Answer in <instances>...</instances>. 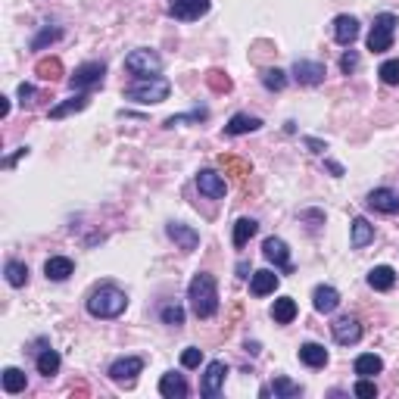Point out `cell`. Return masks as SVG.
Wrapping results in <instances>:
<instances>
[{
	"instance_id": "obj_40",
	"label": "cell",
	"mask_w": 399,
	"mask_h": 399,
	"mask_svg": "<svg viewBox=\"0 0 399 399\" xmlns=\"http://www.w3.org/2000/svg\"><path fill=\"white\" fill-rule=\"evenodd\" d=\"M59 38H63V31H59V29H44L41 35H38L35 41H31V50H41V47H47V44L59 41Z\"/></svg>"
},
{
	"instance_id": "obj_1",
	"label": "cell",
	"mask_w": 399,
	"mask_h": 399,
	"mask_svg": "<svg viewBox=\"0 0 399 399\" xmlns=\"http://www.w3.org/2000/svg\"><path fill=\"white\" fill-rule=\"evenodd\" d=\"M188 299H190V309H194L197 318H212L218 312V284L212 275L200 271V275L190 278L188 284Z\"/></svg>"
},
{
	"instance_id": "obj_45",
	"label": "cell",
	"mask_w": 399,
	"mask_h": 399,
	"mask_svg": "<svg viewBox=\"0 0 399 399\" xmlns=\"http://www.w3.org/2000/svg\"><path fill=\"white\" fill-rule=\"evenodd\" d=\"M306 147H312V153H324V150H328L322 141H315V137H306Z\"/></svg>"
},
{
	"instance_id": "obj_2",
	"label": "cell",
	"mask_w": 399,
	"mask_h": 399,
	"mask_svg": "<svg viewBox=\"0 0 399 399\" xmlns=\"http://www.w3.org/2000/svg\"><path fill=\"white\" fill-rule=\"evenodd\" d=\"M125 309H128V296L116 284H100L88 296V312L94 318H119Z\"/></svg>"
},
{
	"instance_id": "obj_31",
	"label": "cell",
	"mask_w": 399,
	"mask_h": 399,
	"mask_svg": "<svg viewBox=\"0 0 399 399\" xmlns=\"http://www.w3.org/2000/svg\"><path fill=\"white\" fill-rule=\"evenodd\" d=\"M3 271H6V284H10V287H25V281H29V265L25 262L10 259Z\"/></svg>"
},
{
	"instance_id": "obj_44",
	"label": "cell",
	"mask_w": 399,
	"mask_h": 399,
	"mask_svg": "<svg viewBox=\"0 0 399 399\" xmlns=\"http://www.w3.org/2000/svg\"><path fill=\"white\" fill-rule=\"evenodd\" d=\"M16 94H19V103H22V106H29L31 103V97H35V88H31V84H19V91H16Z\"/></svg>"
},
{
	"instance_id": "obj_30",
	"label": "cell",
	"mask_w": 399,
	"mask_h": 399,
	"mask_svg": "<svg viewBox=\"0 0 399 399\" xmlns=\"http://www.w3.org/2000/svg\"><path fill=\"white\" fill-rule=\"evenodd\" d=\"M35 72L44 82H59L63 78V63H59V57H44V59H38Z\"/></svg>"
},
{
	"instance_id": "obj_34",
	"label": "cell",
	"mask_w": 399,
	"mask_h": 399,
	"mask_svg": "<svg viewBox=\"0 0 399 399\" xmlns=\"http://www.w3.org/2000/svg\"><path fill=\"white\" fill-rule=\"evenodd\" d=\"M262 84L269 91H284L287 88V75H284L281 69H265L262 72Z\"/></svg>"
},
{
	"instance_id": "obj_17",
	"label": "cell",
	"mask_w": 399,
	"mask_h": 399,
	"mask_svg": "<svg viewBox=\"0 0 399 399\" xmlns=\"http://www.w3.org/2000/svg\"><path fill=\"white\" fill-rule=\"evenodd\" d=\"M275 290H278V275L275 271L259 269V271H253L250 275V294L253 296H269V294H275Z\"/></svg>"
},
{
	"instance_id": "obj_5",
	"label": "cell",
	"mask_w": 399,
	"mask_h": 399,
	"mask_svg": "<svg viewBox=\"0 0 399 399\" xmlns=\"http://www.w3.org/2000/svg\"><path fill=\"white\" fill-rule=\"evenodd\" d=\"M125 69L131 72L135 78H147V75H156L159 69H163V59H159L156 50H131L128 57H125Z\"/></svg>"
},
{
	"instance_id": "obj_16",
	"label": "cell",
	"mask_w": 399,
	"mask_h": 399,
	"mask_svg": "<svg viewBox=\"0 0 399 399\" xmlns=\"http://www.w3.org/2000/svg\"><path fill=\"white\" fill-rule=\"evenodd\" d=\"M159 396H165V399H184L188 396V381H184V375L165 371V375L159 377Z\"/></svg>"
},
{
	"instance_id": "obj_14",
	"label": "cell",
	"mask_w": 399,
	"mask_h": 399,
	"mask_svg": "<svg viewBox=\"0 0 399 399\" xmlns=\"http://www.w3.org/2000/svg\"><path fill=\"white\" fill-rule=\"evenodd\" d=\"M368 206L377 212H384V216H396L399 212V190L393 188H375L368 194Z\"/></svg>"
},
{
	"instance_id": "obj_33",
	"label": "cell",
	"mask_w": 399,
	"mask_h": 399,
	"mask_svg": "<svg viewBox=\"0 0 399 399\" xmlns=\"http://www.w3.org/2000/svg\"><path fill=\"white\" fill-rule=\"evenodd\" d=\"M57 371H59V352L57 349H41V356H38V375L53 377Z\"/></svg>"
},
{
	"instance_id": "obj_37",
	"label": "cell",
	"mask_w": 399,
	"mask_h": 399,
	"mask_svg": "<svg viewBox=\"0 0 399 399\" xmlns=\"http://www.w3.org/2000/svg\"><path fill=\"white\" fill-rule=\"evenodd\" d=\"M209 116L206 110H194V112H184V116H169L165 119V128H175V125H184V122H203Z\"/></svg>"
},
{
	"instance_id": "obj_42",
	"label": "cell",
	"mask_w": 399,
	"mask_h": 399,
	"mask_svg": "<svg viewBox=\"0 0 399 399\" xmlns=\"http://www.w3.org/2000/svg\"><path fill=\"white\" fill-rule=\"evenodd\" d=\"M222 163L228 165V169L234 172L237 178H247V175H250V165H247V163H241V159H234V156H222Z\"/></svg>"
},
{
	"instance_id": "obj_7",
	"label": "cell",
	"mask_w": 399,
	"mask_h": 399,
	"mask_svg": "<svg viewBox=\"0 0 399 399\" xmlns=\"http://www.w3.org/2000/svg\"><path fill=\"white\" fill-rule=\"evenodd\" d=\"M103 75H106V63H100V59H94V63H82L75 72H72L69 88H72V91L97 88V84L103 82Z\"/></svg>"
},
{
	"instance_id": "obj_28",
	"label": "cell",
	"mask_w": 399,
	"mask_h": 399,
	"mask_svg": "<svg viewBox=\"0 0 399 399\" xmlns=\"http://www.w3.org/2000/svg\"><path fill=\"white\" fill-rule=\"evenodd\" d=\"M0 384H3V390H6L10 396H16V393H22V390H25L29 377H25L22 368H3V375H0Z\"/></svg>"
},
{
	"instance_id": "obj_41",
	"label": "cell",
	"mask_w": 399,
	"mask_h": 399,
	"mask_svg": "<svg viewBox=\"0 0 399 399\" xmlns=\"http://www.w3.org/2000/svg\"><path fill=\"white\" fill-rule=\"evenodd\" d=\"M200 362H203V349L188 347L181 352V365H184V368H200Z\"/></svg>"
},
{
	"instance_id": "obj_13",
	"label": "cell",
	"mask_w": 399,
	"mask_h": 399,
	"mask_svg": "<svg viewBox=\"0 0 399 399\" xmlns=\"http://www.w3.org/2000/svg\"><path fill=\"white\" fill-rule=\"evenodd\" d=\"M324 66L322 63H315V59H296L294 63V78L299 84H309V88H315V84H322L324 82Z\"/></svg>"
},
{
	"instance_id": "obj_22",
	"label": "cell",
	"mask_w": 399,
	"mask_h": 399,
	"mask_svg": "<svg viewBox=\"0 0 399 399\" xmlns=\"http://www.w3.org/2000/svg\"><path fill=\"white\" fill-rule=\"evenodd\" d=\"M72 271H75V262H72L69 256H50L47 262H44V275H47V281H66Z\"/></svg>"
},
{
	"instance_id": "obj_47",
	"label": "cell",
	"mask_w": 399,
	"mask_h": 399,
	"mask_svg": "<svg viewBox=\"0 0 399 399\" xmlns=\"http://www.w3.org/2000/svg\"><path fill=\"white\" fill-rule=\"evenodd\" d=\"M328 169H331V172H334V175H337V178H340V175H343V165H337V163H328Z\"/></svg>"
},
{
	"instance_id": "obj_43",
	"label": "cell",
	"mask_w": 399,
	"mask_h": 399,
	"mask_svg": "<svg viewBox=\"0 0 399 399\" xmlns=\"http://www.w3.org/2000/svg\"><path fill=\"white\" fill-rule=\"evenodd\" d=\"M340 69L347 72V75L359 69V53H356V50H347V53H343V57H340Z\"/></svg>"
},
{
	"instance_id": "obj_46",
	"label": "cell",
	"mask_w": 399,
	"mask_h": 399,
	"mask_svg": "<svg viewBox=\"0 0 399 399\" xmlns=\"http://www.w3.org/2000/svg\"><path fill=\"white\" fill-rule=\"evenodd\" d=\"M22 156H29V147H19V150H16V156H10L3 165H6V169H10V165H16V159H22Z\"/></svg>"
},
{
	"instance_id": "obj_36",
	"label": "cell",
	"mask_w": 399,
	"mask_h": 399,
	"mask_svg": "<svg viewBox=\"0 0 399 399\" xmlns=\"http://www.w3.org/2000/svg\"><path fill=\"white\" fill-rule=\"evenodd\" d=\"M377 75H381L384 84H399V59H387V63H381Z\"/></svg>"
},
{
	"instance_id": "obj_9",
	"label": "cell",
	"mask_w": 399,
	"mask_h": 399,
	"mask_svg": "<svg viewBox=\"0 0 399 399\" xmlns=\"http://www.w3.org/2000/svg\"><path fill=\"white\" fill-rule=\"evenodd\" d=\"M225 375H228V365H225V362H209V365H206L203 384H200V393H203L206 399H216L218 393H222Z\"/></svg>"
},
{
	"instance_id": "obj_21",
	"label": "cell",
	"mask_w": 399,
	"mask_h": 399,
	"mask_svg": "<svg viewBox=\"0 0 399 399\" xmlns=\"http://www.w3.org/2000/svg\"><path fill=\"white\" fill-rule=\"evenodd\" d=\"M334 38H337V44H343V47H349L352 41L359 38V19L356 16H337L334 19Z\"/></svg>"
},
{
	"instance_id": "obj_35",
	"label": "cell",
	"mask_w": 399,
	"mask_h": 399,
	"mask_svg": "<svg viewBox=\"0 0 399 399\" xmlns=\"http://www.w3.org/2000/svg\"><path fill=\"white\" fill-rule=\"evenodd\" d=\"M206 84H209L216 94H225V91H231V78L225 75L222 69H212L209 75H206Z\"/></svg>"
},
{
	"instance_id": "obj_23",
	"label": "cell",
	"mask_w": 399,
	"mask_h": 399,
	"mask_svg": "<svg viewBox=\"0 0 399 399\" xmlns=\"http://www.w3.org/2000/svg\"><path fill=\"white\" fill-rule=\"evenodd\" d=\"M88 103H91V97L75 94V97H69V100H63V103H57V106H53V110H50V119H53V122H59V119L72 116V112H82V110H88Z\"/></svg>"
},
{
	"instance_id": "obj_3",
	"label": "cell",
	"mask_w": 399,
	"mask_h": 399,
	"mask_svg": "<svg viewBox=\"0 0 399 399\" xmlns=\"http://www.w3.org/2000/svg\"><path fill=\"white\" fill-rule=\"evenodd\" d=\"M172 84L159 75H147V78H135V84L125 88V100H135V103H163L169 100Z\"/></svg>"
},
{
	"instance_id": "obj_24",
	"label": "cell",
	"mask_w": 399,
	"mask_h": 399,
	"mask_svg": "<svg viewBox=\"0 0 399 399\" xmlns=\"http://www.w3.org/2000/svg\"><path fill=\"white\" fill-rule=\"evenodd\" d=\"M299 362L309 365V368H324L328 365V349L322 343H303L299 347Z\"/></svg>"
},
{
	"instance_id": "obj_4",
	"label": "cell",
	"mask_w": 399,
	"mask_h": 399,
	"mask_svg": "<svg viewBox=\"0 0 399 399\" xmlns=\"http://www.w3.org/2000/svg\"><path fill=\"white\" fill-rule=\"evenodd\" d=\"M393 35H396V16L393 13H381L375 16V25H371L368 35V50L371 53H384L393 47Z\"/></svg>"
},
{
	"instance_id": "obj_26",
	"label": "cell",
	"mask_w": 399,
	"mask_h": 399,
	"mask_svg": "<svg viewBox=\"0 0 399 399\" xmlns=\"http://www.w3.org/2000/svg\"><path fill=\"white\" fill-rule=\"evenodd\" d=\"M368 284H371L375 290H393L396 271L390 269V265H375V269L368 271Z\"/></svg>"
},
{
	"instance_id": "obj_48",
	"label": "cell",
	"mask_w": 399,
	"mask_h": 399,
	"mask_svg": "<svg viewBox=\"0 0 399 399\" xmlns=\"http://www.w3.org/2000/svg\"><path fill=\"white\" fill-rule=\"evenodd\" d=\"M3 100V106H0V112H3V116H10V97H0Z\"/></svg>"
},
{
	"instance_id": "obj_38",
	"label": "cell",
	"mask_w": 399,
	"mask_h": 399,
	"mask_svg": "<svg viewBox=\"0 0 399 399\" xmlns=\"http://www.w3.org/2000/svg\"><path fill=\"white\" fill-rule=\"evenodd\" d=\"M163 322L169 328H181L184 324V309L181 306H163Z\"/></svg>"
},
{
	"instance_id": "obj_19",
	"label": "cell",
	"mask_w": 399,
	"mask_h": 399,
	"mask_svg": "<svg viewBox=\"0 0 399 399\" xmlns=\"http://www.w3.org/2000/svg\"><path fill=\"white\" fill-rule=\"evenodd\" d=\"M312 306H315V312H322V315H331V312L340 306V294H337L334 287H328V284H322V287L312 290Z\"/></svg>"
},
{
	"instance_id": "obj_10",
	"label": "cell",
	"mask_w": 399,
	"mask_h": 399,
	"mask_svg": "<svg viewBox=\"0 0 399 399\" xmlns=\"http://www.w3.org/2000/svg\"><path fill=\"white\" fill-rule=\"evenodd\" d=\"M262 256L269 259V262H275L281 271H294V265H290V250H287V243L281 241V237H265V243H262Z\"/></svg>"
},
{
	"instance_id": "obj_6",
	"label": "cell",
	"mask_w": 399,
	"mask_h": 399,
	"mask_svg": "<svg viewBox=\"0 0 399 399\" xmlns=\"http://www.w3.org/2000/svg\"><path fill=\"white\" fill-rule=\"evenodd\" d=\"M144 371V359L141 356H125V359H116V362L110 365V381L116 384H125V387H131V384L137 381V375Z\"/></svg>"
},
{
	"instance_id": "obj_12",
	"label": "cell",
	"mask_w": 399,
	"mask_h": 399,
	"mask_svg": "<svg viewBox=\"0 0 399 399\" xmlns=\"http://www.w3.org/2000/svg\"><path fill=\"white\" fill-rule=\"evenodd\" d=\"M331 334H334V340L340 343V347H352V343L362 340V324L356 322V318H337L334 324H331Z\"/></svg>"
},
{
	"instance_id": "obj_18",
	"label": "cell",
	"mask_w": 399,
	"mask_h": 399,
	"mask_svg": "<svg viewBox=\"0 0 399 399\" xmlns=\"http://www.w3.org/2000/svg\"><path fill=\"white\" fill-rule=\"evenodd\" d=\"M371 241H375V225H371L368 218L356 216L352 218V225H349V243L356 250H362V247H368Z\"/></svg>"
},
{
	"instance_id": "obj_15",
	"label": "cell",
	"mask_w": 399,
	"mask_h": 399,
	"mask_svg": "<svg viewBox=\"0 0 399 399\" xmlns=\"http://www.w3.org/2000/svg\"><path fill=\"white\" fill-rule=\"evenodd\" d=\"M165 231H169V237H172V241H175V243H178V247H181L184 253H194V250L200 247V234H197L194 228H190V225L172 222Z\"/></svg>"
},
{
	"instance_id": "obj_8",
	"label": "cell",
	"mask_w": 399,
	"mask_h": 399,
	"mask_svg": "<svg viewBox=\"0 0 399 399\" xmlns=\"http://www.w3.org/2000/svg\"><path fill=\"white\" fill-rule=\"evenodd\" d=\"M209 0H172L169 3V16L181 19V22H194V19L206 16L209 13Z\"/></svg>"
},
{
	"instance_id": "obj_32",
	"label": "cell",
	"mask_w": 399,
	"mask_h": 399,
	"mask_svg": "<svg viewBox=\"0 0 399 399\" xmlns=\"http://www.w3.org/2000/svg\"><path fill=\"white\" fill-rule=\"evenodd\" d=\"M259 231V222L256 218H237L234 225V247H247V241Z\"/></svg>"
},
{
	"instance_id": "obj_27",
	"label": "cell",
	"mask_w": 399,
	"mask_h": 399,
	"mask_svg": "<svg viewBox=\"0 0 399 399\" xmlns=\"http://www.w3.org/2000/svg\"><path fill=\"white\" fill-rule=\"evenodd\" d=\"M269 393H275L278 399H296L299 393H303V387L294 384L290 377H275V381H271V390L269 387L262 390V396H269Z\"/></svg>"
},
{
	"instance_id": "obj_29",
	"label": "cell",
	"mask_w": 399,
	"mask_h": 399,
	"mask_svg": "<svg viewBox=\"0 0 399 399\" xmlns=\"http://www.w3.org/2000/svg\"><path fill=\"white\" fill-rule=\"evenodd\" d=\"M271 318H275V324H290L296 318V299H290V296L275 299V306H271Z\"/></svg>"
},
{
	"instance_id": "obj_25",
	"label": "cell",
	"mask_w": 399,
	"mask_h": 399,
	"mask_svg": "<svg viewBox=\"0 0 399 399\" xmlns=\"http://www.w3.org/2000/svg\"><path fill=\"white\" fill-rule=\"evenodd\" d=\"M352 368H356L359 377H375V375H381V371H384V359L375 356V352H362Z\"/></svg>"
},
{
	"instance_id": "obj_11",
	"label": "cell",
	"mask_w": 399,
	"mask_h": 399,
	"mask_svg": "<svg viewBox=\"0 0 399 399\" xmlns=\"http://www.w3.org/2000/svg\"><path fill=\"white\" fill-rule=\"evenodd\" d=\"M197 190L209 200H222L225 190H228V184H225V178L218 175V172L203 169V172H197Z\"/></svg>"
},
{
	"instance_id": "obj_39",
	"label": "cell",
	"mask_w": 399,
	"mask_h": 399,
	"mask_svg": "<svg viewBox=\"0 0 399 399\" xmlns=\"http://www.w3.org/2000/svg\"><path fill=\"white\" fill-rule=\"evenodd\" d=\"M352 393H356L359 399H375L377 396V387H375V381H371V377H359L356 387H352Z\"/></svg>"
},
{
	"instance_id": "obj_20",
	"label": "cell",
	"mask_w": 399,
	"mask_h": 399,
	"mask_svg": "<svg viewBox=\"0 0 399 399\" xmlns=\"http://www.w3.org/2000/svg\"><path fill=\"white\" fill-rule=\"evenodd\" d=\"M259 128H262V119L247 116V112H237V116L228 119V125H225V135L241 137V135H250V131H259Z\"/></svg>"
}]
</instances>
